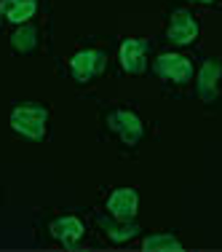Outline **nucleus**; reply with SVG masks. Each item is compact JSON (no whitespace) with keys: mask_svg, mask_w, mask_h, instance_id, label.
Segmentation results:
<instances>
[{"mask_svg":"<svg viewBox=\"0 0 222 252\" xmlns=\"http://www.w3.org/2000/svg\"><path fill=\"white\" fill-rule=\"evenodd\" d=\"M145 137H147V126L134 105H129V102H105V105H99V140L112 142L123 158L134 153L145 142Z\"/></svg>","mask_w":222,"mask_h":252,"instance_id":"nucleus-1","label":"nucleus"},{"mask_svg":"<svg viewBox=\"0 0 222 252\" xmlns=\"http://www.w3.org/2000/svg\"><path fill=\"white\" fill-rule=\"evenodd\" d=\"M220 89H222V62L220 59H206L195 75V94L206 107L220 102Z\"/></svg>","mask_w":222,"mask_h":252,"instance_id":"nucleus-12","label":"nucleus"},{"mask_svg":"<svg viewBox=\"0 0 222 252\" xmlns=\"http://www.w3.org/2000/svg\"><path fill=\"white\" fill-rule=\"evenodd\" d=\"M49 121L51 105L35 99L16 102L8 113V129L22 142H46L49 140Z\"/></svg>","mask_w":222,"mask_h":252,"instance_id":"nucleus-4","label":"nucleus"},{"mask_svg":"<svg viewBox=\"0 0 222 252\" xmlns=\"http://www.w3.org/2000/svg\"><path fill=\"white\" fill-rule=\"evenodd\" d=\"M64 70H59L75 89H94L102 78L107 75L110 67V49H107V40L99 35H88L81 38L73 46V51L64 57L62 62Z\"/></svg>","mask_w":222,"mask_h":252,"instance_id":"nucleus-2","label":"nucleus"},{"mask_svg":"<svg viewBox=\"0 0 222 252\" xmlns=\"http://www.w3.org/2000/svg\"><path fill=\"white\" fill-rule=\"evenodd\" d=\"M88 220H91V225L97 228L99 239L110 242L112 247H123V244L134 242V239L142 233V228H139L137 220H118V218H112V215H107L102 207H94L91 215H88Z\"/></svg>","mask_w":222,"mask_h":252,"instance_id":"nucleus-6","label":"nucleus"},{"mask_svg":"<svg viewBox=\"0 0 222 252\" xmlns=\"http://www.w3.org/2000/svg\"><path fill=\"white\" fill-rule=\"evenodd\" d=\"M142 250H150V252H179V250H185L182 247V242H179V236H174V233L169 231H158V233H147L145 239H142V244H139Z\"/></svg>","mask_w":222,"mask_h":252,"instance_id":"nucleus-13","label":"nucleus"},{"mask_svg":"<svg viewBox=\"0 0 222 252\" xmlns=\"http://www.w3.org/2000/svg\"><path fill=\"white\" fill-rule=\"evenodd\" d=\"M190 5H201V8H212V5H217L220 0H188Z\"/></svg>","mask_w":222,"mask_h":252,"instance_id":"nucleus-14","label":"nucleus"},{"mask_svg":"<svg viewBox=\"0 0 222 252\" xmlns=\"http://www.w3.org/2000/svg\"><path fill=\"white\" fill-rule=\"evenodd\" d=\"M153 51V40L147 38H123L118 43V67L123 75H145L147 59Z\"/></svg>","mask_w":222,"mask_h":252,"instance_id":"nucleus-8","label":"nucleus"},{"mask_svg":"<svg viewBox=\"0 0 222 252\" xmlns=\"http://www.w3.org/2000/svg\"><path fill=\"white\" fill-rule=\"evenodd\" d=\"M150 70H153V75L158 78V81H164L166 86H188L195 75L190 57H185V54H179V51H161L158 57L153 59Z\"/></svg>","mask_w":222,"mask_h":252,"instance_id":"nucleus-7","label":"nucleus"},{"mask_svg":"<svg viewBox=\"0 0 222 252\" xmlns=\"http://www.w3.org/2000/svg\"><path fill=\"white\" fill-rule=\"evenodd\" d=\"M8 46H11V54H16V57L51 54V16L32 19V22L19 25V27H11Z\"/></svg>","mask_w":222,"mask_h":252,"instance_id":"nucleus-5","label":"nucleus"},{"mask_svg":"<svg viewBox=\"0 0 222 252\" xmlns=\"http://www.w3.org/2000/svg\"><path fill=\"white\" fill-rule=\"evenodd\" d=\"M5 27H8V22H5V14H3V8H0V32H3Z\"/></svg>","mask_w":222,"mask_h":252,"instance_id":"nucleus-15","label":"nucleus"},{"mask_svg":"<svg viewBox=\"0 0 222 252\" xmlns=\"http://www.w3.org/2000/svg\"><path fill=\"white\" fill-rule=\"evenodd\" d=\"M99 207L118 220H137L139 193H137V188H126V185L105 188L102 190V199H99Z\"/></svg>","mask_w":222,"mask_h":252,"instance_id":"nucleus-9","label":"nucleus"},{"mask_svg":"<svg viewBox=\"0 0 222 252\" xmlns=\"http://www.w3.org/2000/svg\"><path fill=\"white\" fill-rule=\"evenodd\" d=\"M88 236V218L73 209H49L35 220L38 244L59 250H83Z\"/></svg>","mask_w":222,"mask_h":252,"instance_id":"nucleus-3","label":"nucleus"},{"mask_svg":"<svg viewBox=\"0 0 222 252\" xmlns=\"http://www.w3.org/2000/svg\"><path fill=\"white\" fill-rule=\"evenodd\" d=\"M164 32H166V40H169L171 46H190L198 40L201 27H198V19L190 14V8L177 5V8H171L169 19H166Z\"/></svg>","mask_w":222,"mask_h":252,"instance_id":"nucleus-10","label":"nucleus"},{"mask_svg":"<svg viewBox=\"0 0 222 252\" xmlns=\"http://www.w3.org/2000/svg\"><path fill=\"white\" fill-rule=\"evenodd\" d=\"M0 8L5 14L8 27H19L32 19L51 16V0H0Z\"/></svg>","mask_w":222,"mask_h":252,"instance_id":"nucleus-11","label":"nucleus"}]
</instances>
